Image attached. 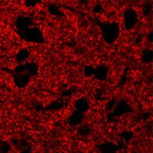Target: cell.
I'll return each mask as SVG.
<instances>
[{"label":"cell","instance_id":"1","mask_svg":"<svg viewBox=\"0 0 153 153\" xmlns=\"http://www.w3.org/2000/svg\"><path fill=\"white\" fill-rule=\"evenodd\" d=\"M103 40L108 44H113L117 41L120 35V26L117 22H107L102 24Z\"/></svg>","mask_w":153,"mask_h":153},{"label":"cell","instance_id":"2","mask_svg":"<svg viewBox=\"0 0 153 153\" xmlns=\"http://www.w3.org/2000/svg\"><path fill=\"white\" fill-rule=\"evenodd\" d=\"M21 37L29 42H34V43H42L44 42V36L41 31V29L36 27H31L28 28L27 30L23 32H19Z\"/></svg>","mask_w":153,"mask_h":153},{"label":"cell","instance_id":"3","mask_svg":"<svg viewBox=\"0 0 153 153\" xmlns=\"http://www.w3.org/2000/svg\"><path fill=\"white\" fill-rule=\"evenodd\" d=\"M138 22V14L133 9H128L124 12V25L126 29L130 30L135 27Z\"/></svg>","mask_w":153,"mask_h":153},{"label":"cell","instance_id":"4","mask_svg":"<svg viewBox=\"0 0 153 153\" xmlns=\"http://www.w3.org/2000/svg\"><path fill=\"white\" fill-rule=\"evenodd\" d=\"M32 24H33L32 19L29 16H18L15 22V25L19 32H23L28 28H31Z\"/></svg>","mask_w":153,"mask_h":153},{"label":"cell","instance_id":"5","mask_svg":"<svg viewBox=\"0 0 153 153\" xmlns=\"http://www.w3.org/2000/svg\"><path fill=\"white\" fill-rule=\"evenodd\" d=\"M31 76L28 75V73L23 72L19 74H15L14 75V83L17 88H25L30 81Z\"/></svg>","mask_w":153,"mask_h":153},{"label":"cell","instance_id":"6","mask_svg":"<svg viewBox=\"0 0 153 153\" xmlns=\"http://www.w3.org/2000/svg\"><path fill=\"white\" fill-rule=\"evenodd\" d=\"M94 76L99 81H105L108 76V67L105 65H99L95 68Z\"/></svg>","mask_w":153,"mask_h":153},{"label":"cell","instance_id":"7","mask_svg":"<svg viewBox=\"0 0 153 153\" xmlns=\"http://www.w3.org/2000/svg\"><path fill=\"white\" fill-rule=\"evenodd\" d=\"M75 108H76V111L80 112L82 114H84L85 112H87L89 110V108H90V104L88 102V101L84 98H79L77 99L76 102H75Z\"/></svg>","mask_w":153,"mask_h":153},{"label":"cell","instance_id":"8","mask_svg":"<svg viewBox=\"0 0 153 153\" xmlns=\"http://www.w3.org/2000/svg\"><path fill=\"white\" fill-rule=\"evenodd\" d=\"M129 106L127 105V103L124 102V101H120L118 104L116 105V107L114 108V110L113 114L114 116H120L122 114H124L126 113L129 112Z\"/></svg>","mask_w":153,"mask_h":153},{"label":"cell","instance_id":"9","mask_svg":"<svg viewBox=\"0 0 153 153\" xmlns=\"http://www.w3.org/2000/svg\"><path fill=\"white\" fill-rule=\"evenodd\" d=\"M83 120H84V114L75 110L70 116L69 124L72 126H76L80 125Z\"/></svg>","mask_w":153,"mask_h":153},{"label":"cell","instance_id":"10","mask_svg":"<svg viewBox=\"0 0 153 153\" xmlns=\"http://www.w3.org/2000/svg\"><path fill=\"white\" fill-rule=\"evenodd\" d=\"M24 65V72L28 73L29 76H35L38 73V65L35 62H28L26 64H23Z\"/></svg>","mask_w":153,"mask_h":153},{"label":"cell","instance_id":"11","mask_svg":"<svg viewBox=\"0 0 153 153\" xmlns=\"http://www.w3.org/2000/svg\"><path fill=\"white\" fill-rule=\"evenodd\" d=\"M100 150L102 153H116L117 146L113 143H106L100 146Z\"/></svg>","mask_w":153,"mask_h":153},{"label":"cell","instance_id":"12","mask_svg":"<svg viewBox=\"0 0 153 153\" xmlns=\"http://www.w3.org/2000/svg\"><path fill=\"white\" fill-rule=\"evenodd\" d=\"M28 57H29V51L27 48H22L18 51V53L16 55V59L17 62L22 63L25 61Z\"/></svg>","mask_w":153,"mask_h":153},{"label":"cell","instance_id":"13","mask_svg":"<svg viewBox=\"0 0 153 153\" xmlns=\"http://www.w3.org/2000/svg\"><path fill=\"white\" fill-rule=\"evenodd\" d=\"M153 59V53L152 49H146L144 52H143V54H142V59L143 61L146 64H149L152 61Z\"/></svg>","mask_w":153,"mask_h":153},{"label":"cell","instance_id":"14","mask_svg":"<svg viewBox=\"0 0 153 153\" xmlns=\"http://www.w3.org/2000/svg\"><path fill=\"white\" fill-rule=\"evenodd\" d=\"M77 132L81 136H88V135L91 134V128L89 126H81V127L78 128Z\"/></svg>","mask_w":153,"mask_h":153},{"label":"cell","instance_id":"15","mask_svg":"<svg viewBox=\"0 0 153 153\" xmlns=\"http://www.w3.org/2000/svg\"><path fill=\"white\" fill-rule=\"evenodd\" d=\"M94 72H95V68L92 66H87L84 69V76L86 77H90L91 76H94Z\"/></svg>","mask_w":153,"mask_h":153},{"label":"cell","instance_id":"16","mask_svg":"<svg viewBox=\"0 0 153 153\" xmlns=\"http://www.w3.org/2000/svg\"><path fill=\"white\" fill-rule=\"evenodd\" d=\"M10 149V146L7 143H3L0 146V152L1 153H7Z\"/></svg>","mask_w":153,"mask_h":153},{"label":"cell","instance_id":"17","mask_svg":"<svg viewBox=\"0 0 153 153\" xmlns=\"http://www.w3.org/2000/svg\"><path fill=\"white\" fill-rule=\"evenodd\" d=\"M48 10H49V12H50V13H52L53 15H58L59 13V9L56 7V6H53V5L50 6Z\"/></svg>","mask_w":153,"mask_h":153},{"label":"cell","instance_id":"18","mask_svg":"<svg viewBox=\"0 0 153 153\" xmlns=\"http://www.w3.org/2000/svg\"><path fill=\"white\" fill-rule=\"evenodd\" d=\"M36 3H39V2L38 1H26L25 5L26 6H34V5H35Z\"/></svg>","mask_w":153,"mask_h":153},{"label":"cell","instance_id":"19","mask_svg":"<svg viewBox=\"0 0 153 153\" xmlns=\"http://www.w3.org/2000/svg\"><path fill=\"white\" fill-rule=\"evenodd\" d=\"M148 40L151 42H152V32H151L149 35H148Z\"/></svg>","mask_w":153,"mask_h":153}]
</instances>
